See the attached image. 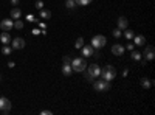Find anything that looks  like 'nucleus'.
<instances>
[{"instance_id": "1a4fd4ad", "label": "nucleus", "mask_w": 155, "mask_h": 115, "mask_svg": "<svg viewBox=\"0 0 155 115\" xmlns=\"http://www.w3.org/2000/svg\"><path fill=\"white\" fill-rule=\"evenodd\" d=\"M11 44H12V48L22 50L23 47H25V39H22V37H16V39L11 40Z\"/></svg>"}, {"instance_id": "2eb2a0df", "label": "nucleus", "mask_w": 155, "mask_h": 115, "mask_svg": "<svg viewBox=\"0 0 155 115\" xmlns=\"http://www.w3.org/2000/svg\"><path fill=\"white\" fill-rule=\"evenodd\" d=\"M71 64H64L62 65V73H64V76H70L71 75Z\"/></svg>"}, {"instance_id": "0eeeda50", "label": "nucleus", "mask_w": 155, "mask_h": 115, "mask_svg": "<svg viewBox=\"0 0 155 115\" xmlns=\"http://www.w3.org/2000/svg\"><path fill=\"white\" fill-rule=\"evenodd\" d=\"M143 56H144V59H146V61H152V59H154V56H155V48H154L152 45L146 47V50H144V53H143Z\"/></svg>"}, {"instance_id": "b1692460", "label": "nucleus", "mask_w": 155, "mask_h": 115, "mask_svg": "<svg viewBox=\"0 0 155 115\" xmlns=\"http://www.w3.org/2000/svg\"><path fill=\"white\" fill-rule=\"evenodd\" d=\"M14 28H17V30H22L23 28V22H22V20H16V22H14Z\"/></svg>"}, {"instance_id": "ddd939ff", "label": "nucleus", "mask_w": 155, "mask_h": 115, "mask_svg": "<svg viewBox=\"0 0 155 115\" xmlns=\"http://www.w3.org/2000/svg\"><path fill=\"white\" fill-rule=\"evenodd\" d=\"M118 28H119V30H126V28H127V19H126V17L121 16V17L118 19Z\"/></svg>"}, {"instance_id": "bb28decb", "label": "nucleus", "mask_w": 155, "mask_h": 115, "mask_svg": "<svg viewBox=\"0 0 155 115\" xmlns=\"http://www.w3.org/2000/svg\"><path fill=\"white\" fill-rule=\"evenodd\" d=\"M62 62H64V64H71V58H70V56H64Z\"/></svg>"}, {"instance_id": "393cba45", "label": "nucleus", "mask_w": 155, "mask_h": 115, "mask_svg": "<svg viewBox=\"0 0 155 115\" xmlns=\"http://www.w3.org/2000/svg\"><path fill=\"white\" fill-rule=\"evenodd\" d=\"M65 6H67V8H75V6H76V2H75V0H67V2H65Z\"/></svg>"}, {"instance_id": "7ed1b4c3", "label": "nucleus", "mask_w": 155, "mask_h": 115, "mask_svg": "<svg viewBox=\"0 0 155 115\" xmlns=\"http://www.w3.org/2000/svg\"><path fill=\"white\" fill-rule=\"evenodd\" d=\"M96 92H106L110 89V81H106V79H98L95 84H93Z\"/></svg>"}, {"instance_id": "6e6552de", "label": "nucleus", "mask_w": 155, "mask_h": 115, "mask_svg": "<svg viewBox=\"0 0 155 115\" xmlns=\"http://www.w3.org/2000/svg\"><path fill=\"white\" fill-rule=\"evenodd\" d=\"M0 28L3 31H9V30L14 28V22H12L11 19H5V20H2V23H0Z\"/></svg>"}, {"instance_id": "6ab92c4d", "label": "nucleus", "mask_w": 155, "mask_h": 115, "mask_svg": "<svg viewBox=\"0 0 155 115\" xmlns=\"http://www.w3.org/2000/svg\"><path fill=\"white\" fill-rule=\"evenodd\" d=\"M133 36H135V34H133V31H132V30H126V31H124V37H126L127 40L133 39Z\"/></svg>"}, {"instance_id": "9d476101", "label": "nucleus", "mask_w": 155, "mask_h": 115, "mask_svg": "<svg viewBox=\"0 0 155 115\" xmlns=\"http://www.w3.org/2000/svg\"><path fill=\"white\" fill-rule=\"evenodd\" d=\"M81 50H82L84 58H87V56H93V55H95V48H93L92 45H82V47H81Z\"/></svg>"}, {"instance_id": "72a5a7b5", "label": "nucleus", "mask_w": 155, "mask_h": 115, "mask_svg": "<svg viewBox=\"0 0 155 115\" xmlns=\"http://www.w3.org/2000/svg\"><path fill=\"white\" fill-rule=\"evenodd\" d=\"M11 3L12 5H19V0H11Z\"/></svg>"}, {"instance_id": "f257e3e1", "label": "nucleus", "mask_w": 155, "mask_h": 115, "mask_svg": "<svg viewBox=\"0 0 155 115\" xmlns=\"http://www.w3.org/2000/svg\"><path fill=\"white\" fill-rule=\"evenodd\" d=\"M101 76H103V79H106V81L115 79V76H116L115 67H113V65H107V67H104V69H101Z\"/></svg>"}, {"instance_id": "c85d7f7f", "label": "nucleus", "mask_w": 155, "mask_h": 115, "mask_svg": "<svg viewBox=\"0 0 155 115\" xmlns=\"http://www.w3.org/2000/svg\"><path fill=\"white\" fill-rule=\"evenodd\" d=\"M26 20H28V22H34V20H36V17L33 16V14H28V16H26Z\"/></svg>"}, {"instance_id": "f03ea898", "label": "nucleus", "mask_w": 155, "mask_h": 115, "mask_svg": "<svg viewBox=\"0 0 155 115\" xmlns=\"http://www.w3.org/2000/svg\"><path fill=\"white\" fill-rule=\"evenodd\" d=\"M71 69L75 72H84L87 69V62L84 58H75L71 61Z\"/></svg>"}, {"instance_id": "a878e982", "label": "nucleus", "mask_w": 155, "mask_h": 115, "mask_svg": "<svg viewBox=\"0 0 155 115\" xmlns=\"http://www.w3.org/2000/svg\"><path fill=\"white\" fill-rule=\"evenodd\" d=\"M34 6H36L37 10H42L44 8V2H42V0H37V2L34 3Z\"/></svg>"}, {"instance_id": "5701e85b", "label": "nucleus", "mask_w": 155, "mask_h": 115, "mask_svg": "<svg viewBox=\"0 0 155 115\" xmlns=\"http://www.w3.org/2000/svg\"><path fill=\"white\" fill-rule=\"evenodd\" d=\"M132 59L140 61V59H141V53H140V51H135V50H132Z\"/></svg>"}, {"instance_id": "7c9ffc66", "label": "nucleus", "mask_w": 155, "mask_h": 115, "mask_svg": "<svg viewBox=\"0 0 155 115\" xmlns=\"http://www.w3.org/2000/svg\"><path fill=\"white\" fill-rule=\"evenodd\" d=\"M126 48H127V50H133V44H132V42H129V44L126 45Z\"/></svg>"}, {"instance_id": "39448f33", "label": "nucleus", "mask_w": 155, "mask_h": 115, "mask_svg": "<svg viewBox=\"0 0 155 115\" xmlns=\"http://www.w3.org/2000/svg\"><path fill=\"white\" fill-rule=\"evenodd\" d=\"M11 111V103L8 98L5 97H0V112L2 114H8Z\"/></svg>"}, {"instance_id": "412c9836", "label": "nucleus", "mask_w": 155, "mask_h": 115, "mask_svg": "<svg viewBox=\"0 0 155 115\" xmlns=\"http://www.w3.org/2000/svg\"><path fill=\"white\" fill-rule=\"evenodd\" d=\"M82 45H84V37H78L76 42H75V47H76V48H81Z\"/></svg>"}, {"instance_id": "473e14b6", "label": "nucleus", "mask_w": 155, "mask_h": 115, "mask_svg": "<svg viewBox=\"0 0 155 115\" xmlns=\"http://www.w3.org/2000/svg\"><path fill=\"white\" fill-rule=\"evenodd\" d=\"M39 33H42V30H33V34H39Z\"/></svg>"}, {"instance_id": "4468645a", "label": "nucleus", "mask_w": 155, "mask_h": 115, "mask_svg": "<svg viewBox=\"0 0 155 115\" xmlns=\"http://www.w3.org/2000/svg\"><path fill=\"white\" fill-rule=\"evenodd\" d=\"M133 44H137V45H144L146 44V37L144 36H133Z\"/></svg>"}, {"instance_id": "423d86ee", "label": "nucleus", "mask_w": 155, "mask_h": 115, "mask_svg": "<svg viewBox=\"0 0 155 115\" xmlns=\"http://www.w3.org/2000/svg\"><path fill=\"white\" fill-rule=\"evenodd\" d=\"M87 67H89V70H87V72H89L95 79H96L98 76H101V67H99L98 64H92V65H87Z\"/></svg>"}, {"instance_id": "20e7f679", "label": "nucleus", "mask_w": 155, "mask_h": 115, "mask_svg": "<svg viewBox=\"0 0 155 115\" xmlns=\"http://www.w3.org/2000/svg\"><path fill=\"white\" fill-rule=\"evenodd\" d=\"M106 42H107V39L103 36V34H98V36H95V37H92V47L93 48H103V47L106 45Z\"/></svg>"}, {"instance_id": "cd10ccee", "label": "nucleus", "mask_w": 155, "mask_h": 115, "mask_svg": "<svg viewBox=\"0 0 155 115\" xmlns=\"http://www.w3.org/2000/svg\"><path fill=\"white\" fill-rule=\"evenodd\" d=\"M121 36V30L116 28V30H113V37H119Z\"/></svg>"}, {"instance_id": "f8f14e48", "label": "nucleus", "mask_w": 155, "mask_h": 115, "mask_svg": "<svg viewBox=\"0 0 155 115\" xmlns=\"http://www.w3.org/2000/svg\"><path fill=\"white\" fill-rule=\"evenodd\" d=\"M0 40H2V44H3V45H8L12 39H11V36H9V33H8V31H3L2 34H0Z\"/></svg>"}, {"instance_id": "f3484780", "label": "nucleus", "mask_w": 155, "mask_h": 115, "mask_svg": "<svg viewBox=\"0 0 155 115\" xmlns=\"http://www.w3.org/2000/svg\"><path fill=\"white\" fill-rule=\"evenodd\" d=\"M40 17L42 19H45V20H48L50 17H51V11H48V10H40Z\"/></svg>"}, {"instance_id": "c756f323", "label": "nucleus", "mask_w": 155, "mask_h": 115, "mask_svg": "<svg viewBox=\"0 0 155 115\" xmlns=\"http://www.w3.org/2000/svg\"><path fill=\"white\" fill-rule=\"evenodd\" d=\"M85 79H87V81H93L95 78H93V76L90 75V73H89V72H87V73H85Z\"/></svg>"}, {"instance_id": "aec40b11", "label": "nucleus", "mask_w": 155, "mask_h": 115, "mask_svg": "<svg viewBox=\"0 0 155 115\" xmlns=\"http://www.w3.org/2000/svg\"><path fill=\"white\" fill-rule=\"evenodd\" d=\"M76 5H81V6H87V5H90L92 3V0H75Z\"/></svg>"}, {"instance_id": "dca6fc26", "label": "nucleus", "mask_w": 155, "mask_h": 115, "mask_svg": "<svg viewBox=\"0 0 155 115\" xmlns=\"http://www.w3.org/2000/svg\"><path fill=\"white\" fill-rule=\"evenodd\" d=\"M20 16H22V12H20L19 8H12V10H11V17H12V19L17 20V19H20Z\"/></svg>"}, {"instance_id": "2f4dec72", "label": "nucleus", "mask_w": 155, "mask_h": 115, "mask_svg": "<svg viewBox=\"0 0 155 115\" xmlns=\"http://www.w3.org/2000/svg\"><path fill=\"white\" fill-rule=\"evenodd\" d=\"M53 112L51 111H42V115H51Z\"/></svg>"}, {"instance_id": "4be33fe9", "label": "nucleus", "mask_w": 155, "mask_h": 115, "mask_svg": "<svg viewBox=\"0 0 155 115\" xmlns=\"http://www.w3.org/2000/svg\"><path fill=\"white\" fill-rule=\"evenodd\" d=\"M11 51H12V47H8V45H5L3 48H2L3 55H11Z\"/></svg>"}, {"instance_id": "9b49d317", "label": "nucleus", "mask_w": 155, "mask_h": 115, "mask_svg": "<svg viewBox=\"0 0 155 115\" xmlns=\"http://www.w3.org/2000/svg\"><path fill=\"white\" fill-rule=\"evenodd\" d=\"M112 53H113L115 56H121V55L124 53V47L119 45V44H115V45L112 47Z\"/></svg>"}, {"instance_id": "a211bd4d", "label": "nucleus", "mask_w": 155, "mask_h": 115, "mask_svg": "<svg viewBox=\"0 0 155 115\" xmlns=\"http://www.w3.org/2000/svg\"><path fill=\"white\" fill-rule=\"evenodd\" d=\"M141 86H143L144 89H149V87H152V81L147 79V78H143L141 79Z\"/></svg>"}]
</instances>
